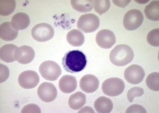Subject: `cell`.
I'll return each instance as SVG.
<instances>
[{"instance_id":"cell-33","label":"cell","mask_w":159,"mask_h":113,"mask_svg":"<svg viewBox=\"0 0 159 113\" xmlns=\"http://www.w3.org/2000/svg\"><path fill=\"white\" fill-rule=\"evenodd\" d=\"M136 2H137V3H143V2H140V1H136ZM147 3V2H148L147 1H146V2H144L143 3Z\"/></svg>"},{"instance_id":"cell-24","label":"cell","mask_w":159,"mask_h":113,"mask_svg":"<svg viewBox=\"0 0 159 113\" xmlns=\"http://www.w3.org/2000/svg\"><path fill=\"white\" fill-rule=\"evenodd\" d=\"M147 86L150 90L153 91H159V73L152 72L150 73L146 80Z\"/></svg>"},{"instance_id":"cell-7","label":"cell","mask_w":159,"mask_h":113,"mask_svg":"<svg viewBox=\"0 0 159 113\" xmlns=\"http://www.w3.org/2000/svg\"><path fill=\"white\" fill-rule=\"evenodd\" d=\"M143 13L137 9L128 11L123 17V26L127 31H135L141 27L143 23Z\"/></svg>"},{"instance_id":"cell-5","label":"cell","mask_w":159,"mask_h":113,"mask_svg":"<svg viewBox=\"0 0 159 113\" xmlns=\"http://www.w3.org/2000/svg\"><path fill=\"white\" fill-rule=\"evenodd\" d=\"M99 19L93 13L84 14L80 17L77 22V27L85 33L95 32L99 27Z\"/></svg>"},{"instance_id":"cell-18","label":"cell","mask_w":159,"mask_h":113,"mask_svg":"<svg viewBox=\"0 0 159 113\" xmlns=\"http://www.w3.org/2000/svg\"><path fill=\"white\" fill-rule=\"evenodd\" d=\"M17 46L13 44H7L0 48V59L6 63H12L16 61L14 52L17 49Z\"/></svg>"},{"instance_id":"cell-32","label":"cell","mask_w":159,"mask_h":113,"mask_svg":"<svg viewBox=\"0 0 159 113\" xmlns=\"http://www.w3.org/2000/svg\"><path fill=\"white\" fill-rule=\"evenodd\" d=\"M82 112H92L93 113L95 112L93 110L92 108L91 107H89V106H86V107H84L82 109L78 111V113H82Z\"/></svg>"},{"instance_id":"cell-6","label":"cell","mask_w":159,"mask_h":113,"mask_svg":"<svg viewBox=\"0 0 159 113\" xmlns=\"http://www.w3.org/2000/svg\"><path fill=\"white\" fill-rule=\"evenodd\" d=\"M54 35V31L51 24L46 23H39L32 28L31 36L37 42H44L51 40Z\"/></svg>"},{"instance_id":"cell-4","label":"cell","mask_w":159,"mask_h":113,"mask_svg":"<svg viewBox=\"0 0 159 113\" xmlns=\"http://www.w3.org/2000/svg\"><path fill=\"white\" fill-rule=\"evenodd\" d=\"M39 73L44 80L53 81H56L61 75L62 70L57 62L47 60L40 65Z\"/></svg>"},{"instance_id":"cell-20","label":"cell","mask_w":159,"mask_h":113,"mask_svg":"<svg viewBox=\"0 0 159 113\" xmlns=\"http://www.w3.org/2000/svg\"><path fill=\"white\" fill-rule=\"evenodd\" d=\"M86 102V95L82 92L78 91L70 97L68 105L70 109L73 110H78L85 105Z\"/></svg>"},{"instance_id":"cell-9","label":"cell","mask_w":159,"mask_h":113,"mask_svg":"<svg viewBox=\"0 0 159 113\" xmlns=\"http://www.w3.org/2000/svg\"><path fill=\"white\" fill-rule=\"evenodd\" d=\"M145 76V70L137 64H133L127 67L124 72V77L130 84L137 85L141 83Z\"/></svg>"},{"instance_id":"cell-2","label":"cell","mask_w":159,"mask_h":113,"mask_svg":"<svg viewBox=\"0 0 159 113\" xmlns=\"http://www.w3.org/2000/svg\"><path fill=\"white\" fill-rule=\"evenodd\" d=\"M134 58L133 49L127 45H117L109 54V60L114 66L122 67L131 62Z\"/></svg>"},{"instance_id":"cell-17","label":"cell","mask_w":159,"mask_h":113,"mask_svg":"<svg viewBox=\"0 0 159 113\" xmlns=\"http://www.w3.org/2000/svg\"><path fill=\"white\" fill-rule=\"evenodd\" d=\"M94 108L97 112L109 113L113 110V102L109 98L102 96L96 100L94 102Z\"/></svg>"},{"instance_id":"cell-13","label":"cell","mask_w":159,"mask_h":113,"mask_svg":"<svg viewBox=\"0 0 159 113\" xmlns=\"http://www.w3.org/2000/svg\"><path fill=\"white\" fill-rule=\"evenodd\" d=\"M99 85L98 78L92 74L84 76L80 81V87L84 92L92 93L97 91Z\"/></svg>"},{"instance_id":"cell-29","label":"cell","mask_w":159,"mask_h":113,"mask_svg":"<svg viewBox=\"0 0 159 113\" xmlns=\"http://www.w3.org/2000/svg\"><path fill=\"white\" fill-rule=\"evenodd\" d=\"M9 76V70L6 65L0 64V83H2L7 80Z\"/></svg>"},{"instance_id":"cell-28","label":"cell","mask_w":159,"mask_h":113,"mask_svg":"<svg viewBox=\"0 0 159 113\" xmlns=\"http://www.w3.org/2000/svg\"><path fill=\"white\" fill-rule=\"evenodd\" d=\"M21 113H41V110L36 104H29L25 106L21 111Z\"/></svg>"},{"instance_id":"cell-15","label":"cell","mask_w":159,"mask_h":113,"mask_svg":"<svg viewBox=\"0 0 159 113\" xmlns=\"http://www.w3.org/2000/svg\"><path fill=\"white\" fill-rule=\"evenodd\" d=\"M18 31L11 22H4L0 25V38L4 41H12L18 36Z\"/></svg>"},{"instance_id":"cell-31","label":"cell","mask_w":159,"mask_h":113,"mask_svg":"<svg viewBox=\"0 0 159 113\" xmlns=\"http://www.w3.org/2000/svg\"><path fill=\"white\" fill-rule=\"evenodd\" d=\"M130 0L128 1H113V2L115 3L116 6L120 7H125L127 6H128L129 3H130Z\"/></svg>"},{"instance_id":"cell-16","label":"cell","mask_w":159,"mask_h":113,"mask_svg":"<svg viewBox=\"0 0 159 113\" xmlns=\"http://www.w3.org/2000/svg\"><path fill=\"white\" fill-rule=\"evenodd\" d=\"M30 18L28 15L23 12H19L12 17L11 24L17 31L25 30L30 24Z\"/></svg>"},{"instance_id":"cell-19","label":"cell","mask_w":159,"mask_h":113,"mask_svg":"<svg viewBox=\"0 0 159 113\" xmlns=\"http://www.w3.org/2000/svg\"><path fill=\"white\" fill-rule=\"evenodd\" d=\"M67 42L74 47H80L83 45L85 41L84 34L78 29H72L66 34Z\"/></svg>"},{"instance_id":"cell-26","label":"cell","mask_w":159,"mask_h":113,"mask_svg":"<svg viewBox=\"0 0 159 113\" xmlns=\"http://www.w3.org/2000/svg\"><path fill=\"white\" fill-rule=\"evenodd\" d=\"M147 42L152 46H159V28H154L149 32L147 36Z\"/></svg>"},{"instance_id":"cell-30","label":"cell","mask_w":159,"mask_h":113,"mask_svg":"<svg viewBox=\"0 0 159 113\" xmlns=\"http://www.w3.org/2000/svg\"><path fill=\"white\" fill-rule=\"evenodd\" d=\"M126 113H146L147 111L145 108L140 105H133L127 108L125 111Z\"/></svg>"},{"instance_id":"cell-11","label":"cell","mask_w":159,"mask_h":113,"mask_svg":"<svg viewBox=\"0 0 159 113\" xmlns=\"http://www.w3.org/2000/svg\"><path fill=\"white\" fill-rule=\"evenodd\" d=\"M35 52L34 49L27 45L17 47L14 52V57L19 63L23 65L29 64L34 60Z\"/></svg>"},{"instance_id":"cell-8","label":"cell","mask_w":159,"mask_h":113,"mask_svg":"<svg viewBox=\"0 0 159 113\" xmlns=\"http://www.w3.org/2000/svg\"><path fill=\"white\" fill-rule=\"evenodd\" d=\"M40 81L38 73L33 70H27L20 73L18 83L25 89H31L37 86Z\"/></svg>"},{"instance_id":"cell-14","label":"cell","mask_w":159,"mask_h":113,"mask_svg":"<svg viewBox=\"0 0 159 113\" xmlns=\"http://www.w3.org/2000/svg\"><path fill=\"white\" fill-rule=\"evenodd\" d=\"M77 83L75 77L69 75L64 76L59 81V89L64 93H71L76 89Z\"/></svg>"},{"instance_id":"cell-1","label":"cell","mask_w":159,"mask_h":113,"mask_svg":"<svg viewBox=\"0 0 159 113\" xmlns=\"http://www.w3.org/2000/svg\"><path fill=\"white\" fill-rule=\"evenodd\" d=\"M86 64V57L80 50L69 51L62 58V65L64 70L70 73L81 72L85 68Z\"/></svg>"},{"instance_id":"cell-12","label":"cell","mask_w":159,"mask_h":113,"mask_svg":"<svg viewBox=\"0 0 159 113\" xmlns=\"http://www.w3.org/2000/svg\"><path fill=\"white\" fill-rule=\"evenodd\" d=\"M97 45L102 48H111L116 42V37L113 31L109 29H103L99 31L96 37Z\"/></svg>"},{"instance_id":"cell-22","label":"cell","mask_w":159,"mask_h":113,"mask_svg":"<svg viewBox=\"0 0 159 113\" xmlns=\"http://www.w3.org/2000/svg\"><path fill=\"white\" fill-rule=\"evenodd\" d=\"M93 2L92 0H72L70 4L74 10L80 13H88L93 9Z\"/></svg>"},{"instance_id":"cell-25","label":"cell","mask_w":159,"mask_h":113,"mask_svg":"<svg viewBox=\"0 0 159 113\" xmlns=\"http://www.w3.org/2000/svg\"><path fill=\"white\" fill-rule=\"evenodd\" d=\"M93 6L97 13L103 15L109 11L111 4L109 0H96L93 2Z\"/></svg>"},{"instance_id":"cell-23","label":"cell","mask_w":159,"mask_h":113,"mask_svg":"<svg viewBox=\"0 0 159 113\" xmlns=\"http://www.w3.org/2000/svg\"><path fill=\"white\" fill-rule=\"evenodd\" d=\"M16 7V2L14 0H1L0 1V15L7 17L11 15Z\"/></svg>"},{"instance_id":"cell-3","label":"cell","mask_w":159,"mask_h":113,"mask_svg":"<svg viewBox=\"0 0 159 113\" xmlns=\"http://www.w3.org/2000/svg\"><path fill=\"white\" fill-rule=\"evenodd\" d=\"M102 89L104 94L109 97H117L125 90V83L118 77H111L104 81Z\"/></svg>"},{"instance_id":"cell-21","label":"cell","mask_w":159,"mask_h":113,"mask_svg":"<svg viewBox=\"0 0 159 113\" xmlns=\"http://www.w3.org/2000/svg\"><path fill=\"white\" fill-rule=\"evenodd\" d=\"M145 15L149 20L159 21V1H152L145 8Z\"/></svg>"},{"instance_id":"cell-10","label":"cell","mask_w":159,"mask_h":113,"mask_svg":"<svg viewBox=\"0 0 159 113\" xmlns=\"http://www.w3.org/2000/svg\"><path fill=\"white\" fill-rule=\"evenodd\" d=\"M37 94L39 99L44 102L53 101L57 97V88L53 83L44 82L39 85Z\"/></svg>"},{"instance_id":"cell-27","label":"cell","mask_w":159,"mask_h":113,"mask_svg":"<svg viewBox=\"0 0 159 113\" xmlns=\"http://www.w3.org/2000/svg\"><path fill=\"white\" fill-rule=\"evenodd\" d=\"M144 94V89L141 87H135L129 89L127 92V99L129 102H132L134 101V99L136 97H141Z\"/></svg>"}]
</instances>
